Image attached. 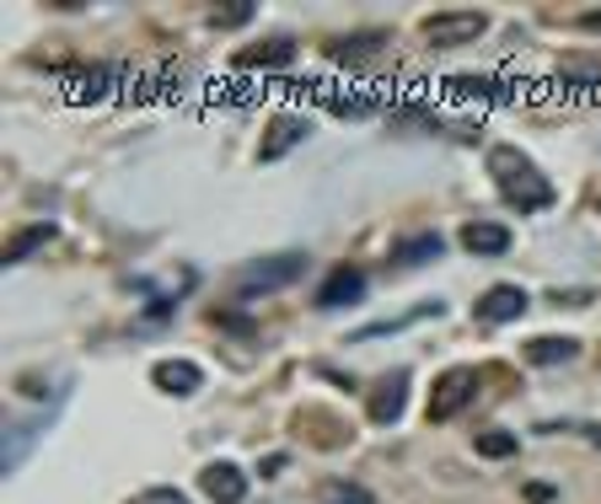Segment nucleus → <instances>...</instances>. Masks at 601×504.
Masks as SVG:
<instances>
[{
    "mask_svg": "<svg viewBox=\"0 0 601 504\" xmlns=\"http://www.w3.org/2000/svg\"><path fill=\"white\" fill-rule=\"evenodd\" d=\"M489 178L500 182V194H505L515 209H548V205H553V182L542 178L538 167H532V161H526L515 146H494V150H489Z\"/></svg>",
    "mask_w": 601,
    "mask_h": 504,
    "instance_id": "1",
    "label": "nucleus"
},
{
    "mask_svg": "<svg viewBox=\"0 0 601 504\" xmlns=\"http://www.w3.org/2000/svg\"><path fill=\"white\" fill-rule=\"evenodd\" d=\"M473 392H479V370H473V365H456V370H446V376L435 382V392H430V418H435V424L456 418L467 403H473Z\"/></svg>",
    "mask_w": 601,
    "mask_h": 504,
    "instance_id": "2",
    "label": "nucleus"
},
{
    "mask_svg": "<svg viewBox=\"0 0 601 504\" xmlns=\"http://www.w3.org/2000/svg\"><path fill=\"white\" fill-rule=\"evenodd\" d=\"M300 268H306V258H300V253H285V258H269V264H253L237 279V290H242V296H269V290L296 285Z\"/></svg>",
    "mask_w": 601,
    "mask_h": 504,
    "instance_id": "3",
    "label": "nucleus"
},
{
    "mask_svg": "<svg viewBox=\"0 0 601 504\" xmlns=\"http://www.w3.org/2000/svg\"><path fill=\"white\" fill-rule=\"evenodd\" d=\"M483 28H489L483 11H441V17L424 22V38H430L435 49H451V43H473Z\"/></svg>",
    "mask_w": 601,
    "mask_h": 504,
    "instance_id": "4",
    "label": "nucleus"
},
{
    "mask_svg": "<svg viewBox=\"0 0 601 504\" xmlns=\"http://www.w3.org/2000/svg\"><path fill=\"white\" fill-rule=\"evenodd\" d=\"M403 397H408V370H392L371 386V424H397L403 414Z\"/></svg>",
    "mask_w": 601,
    "mask_h": 504,
    "instance_id": "5",
    "label": "nucleus"
},
{
    "mask_svg": "<svg viewBox=\"0 0 601 504\" xmlns=\"http://www.w3.org/2000/svg\"><path fill=\"white\" fill-rule=\"evenodd\" d=\"M199 488H205L215 504H242L247 500V477H242V467H231V462H210V467L199 473Z\"/></svg>",
    "mask_w": 601,
    "mask_h": 504,
    "instance_id": "6",
    "label": "nucleus"
},
{
    "mask_svg": "<svg viewBox=\"0 0 601 504\" xmlns=\"http://www.w3.org/2000/svg\"><path fill=\"white\" fill-rule=\"evenodd\" d=\"M462 247L473 258H500V253H511V231L494 220H473V226H462Z\"/></svg>",
    "mask_w": 601,
    "mask_h": 504,
    "instance_id": "7",
    "label": "nucleus"
},
{
    "mask_svg": "<svg viewBox=\"0 0 601 504\" xmlns=\"http://www.w3.org/2000/svg\"><path fill=\"white\" fill-rule=\"evenodd\" d=\"M526 312V290L521 285H494L489 296H479V317L483 323H511Z\"/></svg>",
    "mask_w": 601,
    "mask_h": 504,
    "instance_id": "8",
    "label": "nucleus"
},
{
    "mask_svg": "<svg viewBox=\"0 0 601 504\" xmlns=\"http://www.w3.org/2000/svg\"><path fill=\"white\" fill-rule=\"evenodd\" d=\"M365 296V279L361 268H333L328 279H323V290H317V306H349V300Z\"/></svg>",
    "mask_w": 601,
    "mask_h": 504,
    "instance_id": "9",
    "label": "nucleus"
},
{
    "mask_svg": "<svg viewBox=\"0 0 601 504\" xmlns=\"http://www.w3.org/2000/svg\"><path fill=\"white\" fill-rule=\"evenodd\" d=\"M290 60H296V43L290 38H269V43H253V49L237 55V65H247V70H285Z\"/></svg>",
    "mask_w": 601,
    "mask_h": 504,
    "instance_id": "10",
    "label": "nucleus"
},
{
    "mask_svg": "<svg viewBox=\"0 0 601 504\" xmlns=\"http://www.w3.org/2000/svg\"><path fill=\"white\" fill-rule=\"evenodd\" d=\"M441 247L446 241L435 237V231H414V237H403V241H392V264L397 268H408V264H430V258H441Z\"/></svg>",
    "mask_w": 601,
    "mask_h": 504,
    "instance_id": "11",
    "label": "nucleus"
},
{
    "mask_svg": "<svg viewBox=\"0 0 601 504\" xmlns=\"http://www.w3.org/2000/svg\"><path fill=\"white\" fill-rule=\"evenodd\" d=\"M199 365H188V359H161L156 365V386L161 392H178V397H188V392H199Z\"/></svg>",
    "mask_w": 601,
    "mask_h": 504,
    "instance_id": "12",
    "label": "nucleus"
},
{
    "mask_svg": "<svg viewBox=\"0 0 601 504\" xmlns=\"http://www.w3.org/2000/svg\"><path fill=\"white\" fill-rule=\"evenodd\" d=\"M306 129H312L306 119H296V113H279V119L264 129V156H285L296 140H306Z\"/></svg>",
    "mask_w": 601,
    "mask_h": 504,
    "instance_id": "13",
    "label": "nucleus"
},
{
    "mask_svg": "<svg viewBox=\"0 0 601 504\" xmlns=\"http://www.w3.org/2000/svg\"><path fill=\"white\" fill-rule=\"evenodd\" d=\"M387 49V32H361V38H344V43H333L328 55L338 65H365V55H382Z\"/></svg>",
    "mask_w": 601,
    "mask_h": 504,
    "instance_id": "14",
    "label": "nucleus"
},
{
    "mask_svg": "<svg viewBox=\"0 0 601 504\" xmlns=\"http://www.w3.org/2000/svg\"><path fill=\"white\" fill-rule=\"evenodd\" d=\"M55 241V226H28V231H17V237L6 241V264H22V258H32L38 247H49Z\"/></svg>",
    "mask_w": 601,
    "mask_h": 504,
    "instance_id": "15",
    "label": "nucleus"
},
{
    "mask_svg": "<svg viewBox=\"0 0 601 504\" xmlns=\"http://www.w3.org/2000/svg\"><path fill=\"white\" fill-rule=\"evenodd\" d=\"M574 355H580L574 338H532V344H526V359H532V365H559V359H574Z\"/></svg>",
    "mask_w": 601,
    "mask_h": 504,
    "instance_id": "16",
    "label": "nucleus"
},
{
    "mask_svg": "<svg viewBox=\"0 0 601 504\" xmlns=\"http://www.w3.org/2000/svg\"><path fill=\"white\" fill-rule=\"evenodd\" d=\"M473 445H479L483 456H494V462H500V456H511V451H515V435H511V429H483Z\"/></svg>",
    "mask_w": 601,
    "mask_h": 504,
    "instance_id": "17",
    "label": "nucleus"
},
{
    "mask_svg": "<svg viewBox=\"0 0 601 504\" xmlns=\"http://www.w3.org/2000/svg\"><path fill=\"white\" fill-rule=\"evenodd\" d=\"M323 504H371V494H365L361 483H328L323 488Z\"/></svg>",
    "mask_w": 601,
    "mask_h": 504,
    "instance_id": "18",
    "label": "nucleus"
},
{
    "mask_svg": "<svg viewBox=\"0 0 601 504\" xmlns=\"http://www.w3.org/2000/svg\"><path fill=\"white\" fill-rule=\"evenodd\" d=\"M253 11H258V6H253V0H237V6H215V28H242V22H247V17H253Z\"/></svg>",
    "mask_w": 601,
    "mask_h": 504,
    "instance_id": "19",
    "label": "nucleus"
},
{
    "mask_svg": "<svg viewBox=\"0 0 601 504\" xmlns=\"http://www.w3.org/2000/svg\"><path fill=\"white\" fill-rule=\"evenodd\" d=\"M456 91H473V97H500V81H483V76H462V81H451Z\"/></svg>",
    "mask_w": 601,
    "mask_h": 504,
    "instance_id": "20",
    "label": "nucleus"
},
{
    "mask_svg": "<svg viewBox=\"0 0 601 504\" xmlns=\"http://www.w3.org/2000/svg\"><path fill=\"white\" fill-rule=\"evenodd\" d=\"M129 504H188L178 488H146V494H135Z\"/></svg>",
    "mask_w": 601,
    "mask_h": 504,
    "instance_id": "21",
    "label": "nucleus"
},
{
    "mask_svg": "<svg viewBox=\"0 0 601 504\" xmlns=\"http://www.w3.org/2000/svg\"><path fill=\"white\" fill-rule=\"evenodd\" d=\"M526 500H532V504H553V488H548V483H526Z\"/></svg>",
    "mask_w": 601,
    "mask_h": 504,
    "instance_id": "22",
    "label": "nucleus"
},
{
    "mask_svg": "<svg viewBox=\"0 0 601 504\" xmlns=\"http://www.w3.org/2000/svg\"><path fill=\"white\" fill-rule=\"evenodd\" d=\"M580 22H585V28H591V32H601V6H597V11H585Z\"/></svg>",
    "mask_w": 601,
    "mask_h": 504,
    "instance_id": "23",
    "label": "nucleus"
},
{
    "mask_svg": "<svg viewBox=\"0 0 601 504\" xmlns=\"http://www.w3.org/2000/svg\"><path fill=\"white\" fill-rule=\"evenodd\" d=\"M597 209H601V199H597Z\"/></svg>",
    "mask_w": 601,
    "mask_h": 504,
    "instance_id": "24",
    "label": "nucleus"
}]
</instances>
